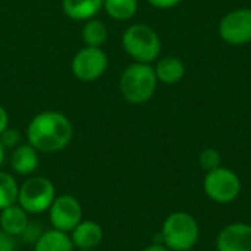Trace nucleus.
I'll use <instances>...</instances> for the list:
<instances>
[{"label": "nucleus", "mask_w": 251, "mask_h": 251, "mask_svg": "<svg viewBox=\"0 0 251 251\" xmlns=\"http://www.w3.org/2000/svg\"><path fill=\"white\" fill-rule=\"evenodd\" d=\"M26 143L38 153H57L69 146L74 137L71 121L60 112L37 113L26 126Z\"/></svg>", "instance_id": "1"}, {"label": "nucleus", "mask_w": 251, "mask_h": 251, "mask_svg": "<svg viewBox=\"0 0 251 251\" xmlns=\"http://www.w3.org/2000/svg\"><path fill=\"white\" fill-rule=\"evenodd\" d=\"M157 78L151 63L134 62L126 66L119 79L122 97L131 104H144L156 93Z\"/></svg>", "instance_id": "2"}, {"label": "nucleus", "mask_w": 251, "mask_h": 251, "mask_svg": "<svg viewBox=\"0 0 251 251\" xmlns=\"http://www.w3.org/2000/svg\"><path fill=\"white\" fill-rule=\"evenodd\" d=\"M160 237L171 251L193 250L200 238V226L191 213L174 212L163 221Z\"/></svg>", "instance_id": "3"}, {"label": "nucleus", "mask_w": 251, "mask_h": 251, "mask_svg": "<svg viewBox=\"0 0 251 251\" xmlns=\"http://www.w3.org/2000/svg\"><path fill=\"white\" fill-rule=\"evenodd\" d=\"M122 47L134 62L151 63L162 50L159 34L146 24H132L122 34Z\"/></svg>", "instance_id": "4"}, {"label": "nucleus", "mask_w": 251, "mask_h": 251, "mask_svg": "<svg viewBox=\"0 0 251 251\" xmlns=\"http://www.w3.org/2000/svg\"><path fill=\"white\" fill-rule=\"evenodd\" d=\"M54 199V184L46 176L31 175L19 185L16 203L28 215H43L49 212Z\"/></svg>", "instance_id": "5"}, {"label": "nucleus", "mask_w": 251, "mask_h": 251, "mask_svg": "<svg viewBox=\"0 0 251 251\" xmlns=\"http://www.w3.org/2000/svg\"><path fill=\"white\" fill-rule=\"evenodd\" d=\"M203 190L212 201L218 204H229L240 197L243 184L237 172L229 168L219 166L206 172Z\"/></svg>", "instance_id": "6"}, {"label": "nucleus", "mask_w": 251, "mask_h": 251, "mask_svg": "<svg viewBox=\"0 0 251 251\" xmlns=\"http://www.w3.org/2000/svg\"><path fill=\"white\" fill-rule=\"evenodd\" d=\"M107 54L101 47H82L76 51L71 62L74 76L82 82H93L99 79L107 69Z\"/></svg>", "instance_id": "7"}, {"label": "nucleus", "mask_w": 251, "mask_h": 251, "mask_svg": "<svg viewBox=\"0 0 251 251\" xmlns=\"http://www.w3.org/2000/svg\"><path fill=\"white\" fill-rule=\"evenodd\" d=\"M49 221L53 229L71 232L84 218V210L79 200L71 194L56 196L49 209Z\"/></svg>", "instance_id": "8"}, {"label": "nucleus", "mask_w": 251, "mask_h": 251, "mask_svg": "<svg viewBox=\"0 0 251 251\" xmlns=\"http://www.w3.org/2000/svg\"><path fill=\"white\" fill-rule=\"evenodd\" d=\"M221 38L231 46L251 43V9L240 7L228 12L218 26Z\"/></svg>", "instance_id": "9"}, {"label": "nucleus", "mask_w": 251, "mask_h": 251, "mask_svg": "<svg viewBox=\"0 0 251 251\" xmlns=\"http://www.w3.org/2000/svg\"><path fill=\"white\" fill-rule=\"evenodd\" d=\"M218 251H251V225L234 222L224 226L216 237Z\"/></svg>", "instance_id": "10"}, {"label": "nucleus", "mask_w": 251, "mask_h": 251, "mask_svg": "<svg viewBox=\"0 0 251 251\" xmlns=\"http://www.w3.org/2000/svg\"><path fill=\"white\" fill-rule=\"evenodd\" d=\"M69 235L76 250H96L104 238V231L100 224L82 219Z\"/></svg>", "instance_id": "11"}, {"label": "nucleus", "mask_w": 251, "mask_h": 251, "mask_svg": "<svg viewBox=\"0 0 251 251\" xmlns=\"http://www.w3.org/2000/svg\"><path fill=\"white\" fill-rule=\"evenodd\" d=\"M10 168L16 175L21 176H31L40 165V157L38 151L28 143L19 144L18 147L13 149L10 154Z\"/></svg>", "instance_id": "12"}, {"label": "nucleus", "mask_w": 251, "mask_h": 251, "mask_svg": "<svg viewBox=\"0 0 251 251\" xmlns=\"http://www.w3.org/2000/svg\"><path fill=\"white\" fill-rule=\"evenodd\" d=\"M28 216L29 215L18 203H15L0 212V229L18 240L29 222Z\"/></svg>", "instance_id": "13"}, {"label": "nucleus", "mask_w": 251, "mask_h": 251, "mask_svg": "<svg viewBox=\"0 0 251 251\" xmlns=\"http://www.w3.org/2000/svg\"><path fill=\"white\" fill-rule=\"evenodd\" d=\"M154 74L159 82L165 85H172L179 82L185 75V65L176 56H165L157 60L154 66Z\"/></svg>", "instance_id": "14"}, {"label": "nucleus", "mask_w": 251, "mask_h": 251, "mask_svg": "<svg viewBox=\"0 0 251 251\" xmlns=\"http://www.w3.org/2000/svg\"><path fill=\"white\" fill-rule=\"evenodd\" d=\"M103 3L104 0H62V9L74 21H88L103 9Z\"/></svg>", "instance_id": "15"}, {"label": "nucleus", "mask_w": 251, "mask_h": 251, "mask_svg": "<svg viewBox=\"0 0 251 251\" xmlns=\"http://www.w3.org/2000/svg\"><path fill=\"white\" fill-rule=\"evenodd\" d=\"M34 251H75L71 235L57 229H46L34 244Z\"/></svg>", "instance_id": "16"}, {"label": "nucleus", "mask_w": 251, "mask_h": 251, "mask_svg": "<svg viewBox=\"0 0 251 251\" xmlns=\"http://www.w3.org/2000/svg\"><path fill=\"white\" fill-rule=\"evenodd\" d=\"M82 41L88 47H101L107 40V28L100 19H88L81 31Z\"/></svg>", "instance_id": "17"}, {"label": "nucleus", "mask_w": 251, "mask_h": 251, "mask_svg": "<svg viewBox=\"0 0 251 251\" xmlns=\"http://www.w3.org/2000/svg\"><path fill=\"white\" fill-rule=\"evenodd\" d=\"M103 9L115 21H129L138 10V0H104Z\"/></svg>", "instance_id": "18"}, {"label": "nucleus", "mask_w": 251, "mask_h": 251, "mask_svg": "<svg viewBox=\"0 0 251 251\" xmlns=\"http://www.w3.org/2000/svg\"><path fill=\"white\" fill-rule=\"evenodd\" d=\"M19 184L9 172L0 171V212L16 203Z\"/></svg>", "instance_id": "19"}, {"label": "nucleus", "mask_w": 251, "mask_h": 251, "mask_svg": "<svg viewBox=\"0 0 251 251\" xmlns=\"http://www.w3.org/2000/svg\"><path fill=\"white\" fill-rule=\"evenodd\" d=\"M44 231L46 229H44V226L40 222L29 221L28 225H26V228L24 229V232L18 237V240L21 243H24L25 246H32L34 247V244L40 240V237L43 235Z\"/></svg>", "instance_id": "20"}, {"label": "nucleus", "mask_w": 251, "mask_h": 251, "mask_svg": "<svg viewBox=\"0 0 251 251\" xmlns=\"http://www.w3.org/2000/svg\"><path fill=\"white\" fill-rule=\"evenodd\" d=\"M199 162H200V166H201L206 172L213 171V169H216V168L222 166V165H221V162H222V159H221V153H219L216 149H212V147L204 149V150L200 153V156H199Z\"/></svg>", "instance_id": "21"}, {"label": "nucleus", "mask_w": 251, "mask_h": 251, "mask_svg": "<svg viewBox=\"0 0 251 251\" xmlns=\"http://www.w3.org/2000/svg\"><path fill=\"white\" fill-rule=\"evenodd\" d=\"M0 141L3 143V146H4V149L7 150V149H15V147H18L19 144H22L21 141H22V134H21V131L19 129H16V128H6L1 134H0Z\"/></svg>", "instance_id": "22"}, {"label": "nucleus", "mask_w": 251, "mask_h": 251, "mask_svg": "<svg viewBox=\"0 0 251 251\" xmlns=\"http://www.w3.org/2000/svg\"><path fill=\"white\" fill-rule=\"evenodd\" d=\"M18 240L0 229V251H16Z\"/></svg>", "instance_id": "23"}, {"label": "nucleus", "mask_w": 251, "mask_h": 251, "mask_svg": "<svg viewBox=\"0 0 251 251\" xmlns=\"http://www.w3.org/2000/svg\"><path fill=\"white\" fill-rule=\"evenodd\" d=\"M156 9H172L178 6L182 0H147Z\"/></svg>", "instance_id": "24"}, {"label": "nucleus", "mask_w": 251, "mask_h": 251, "mask_svg": "<svg viewBox=\"0 0 251 251\" xmlns=\"http://www.w3.org/2000/svg\"><path fill=\"white\" fill-rule=\"evenodd\" d=\"M9 128V115H7V110L0 104V134Z\"/></svg>", "instance_id": "25"}, {"label": "nucleus", "mask_w": 251, "mask_h": 251, "mask_svg": "<svg viewBox=\"0 0 251 251\" xmlns=\"http://www.w3.org/2000/svg\"><path fill=\"white\" fill-rule=\"evenodd\" d=\"M141 251H171L165 244H162V243H153V244H150V246H147V247H144Z\"/></svg>", "instance_id": "26"}, {"label": "nucleus", "mask_w": 251, "mask_h": 251, "mask_svg": "<svg viewBox=\"0 0 251 251\" xmlns=\"http://www.w3.org/2000/svg\"><path fill=\"white\" fill-rule=\"evenodd\" d=\"M4 159H6V149H4L3 143L0 141V168H1L3 163H4Z\"/></svg>", "instance_id": "27"}, {"label": "nucleus", "mask_w": 251, "mask_h": 251, "mask_svg": "<svg viewBox=\"0 0 251 251\" xmlns=\"http://www.w3.org/2000/svg\"><path fill=\"white\" fill-rule=\"evenodd\" d=\"M76 251H96V250H76Z\"/></svg>", "instance_id": "28"}, {"label": "nucleus", "mask_w": 251, "mask_h": 251, "mask_svg": "<svg viewBox=\"0 0 251 251\" xmlns=\"http://www.w3.org/2000/svg\"><path fill=\"white\" fill-rule=\"evenodd\" d=\"M188 251H191V250H188Z\"/></svg>", "instance_id": "29"}]
</instances>
